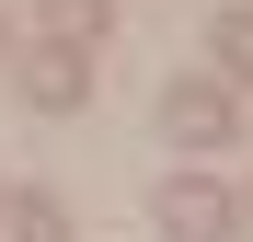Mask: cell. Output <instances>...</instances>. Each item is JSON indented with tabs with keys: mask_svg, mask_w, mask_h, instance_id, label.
<instances>
[{
	"mask_svg": "<svg viewBox=\"0 0 253 242\" xmlns=\"http://www.w3.org/2000/svg\"><path fill=\"white\" fill-rule=\"evenodd\" d=\"M230 127H242L230 81H173V93H161V139L173 150H230Z\"/></svg>",
	"mask_w": 253,
	"mask_h": 242,
	"instance_id": "6da1fadb",
	"label": "cell"
},
{
	"mask_svg": "<svg viewBox=\"0 0 253 242\" xmlns=\"http://www.w3.org/2000/svg\"><path fill=\"white\" fill-rule=\"evenodd\" d=\"M161 231H173V242H219L230 219H242V196L219 185V173H173V185H161V208H150Z\"/></svg>",
	"mask_w": 253,
	"mask_h": 242,
	"instance_id": "7a4b0ae2",
	"label": "cell"
},
{
	"mask_svg": "<svg viewBox=\"0 0 253 242\" xmlns=\"http://www.w3.org/2000/svg\"><path fill=\"white\" fill-rule=\"evenodd\" d=\"M81 93H92V69H81V47H58V35H35V58H23V104L69 115Z\"/></svg>",
	"mask_w": 253,
	"mask_h": 242,
	"instance_id": "3957f363",
	"label": "cell"
},
{
	"mask_svg": "<svg viewBox=\"0 0 253 242\" xmlns=\"http://www.w3.org/2000/svg\"><path fill=\"white\" fill-rule=\"evenodd\" d=\"M207 58H219V81H253V12H219V23H207Z\"/></svg>",
	"mask_w": 253,
	"mask_h": 242,
	"instance_id": "5b68a950",
	"label": "cell"
},
{
	"mask_svg": "<svg viewBox=\"0 0 253 242\" xmlns=\"http://www.w3.org/2000/svg\"><path fill=\"white\" fill-rule=\"evenodd\" d=\"M12 242H69V219L46 208V196H12Z\"/></svg>",
	"mask_w": 253,
	"mask_h": 242,
	"instance_id": "8992f818",
	"label": "cell"
},
{
	"mask_svg": "<svg viewBox=\"0 0 253 242\" xmlns=\"http://www.w3.org/2000/svg\"><path fill=\"white\" fill-rule=\"evenodd\" d=\"M104 23H115V0H46V35L58 47H104Z\"/></svg>",
	"mask_w": 253,
	"mask_h": 242,
	"instance_id": "277c9868",
	"label": "cell"
}]
</instances>
